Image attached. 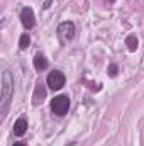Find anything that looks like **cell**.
I'll list each match as a JSON object with an SVG mask.
<instances>
[{"instance_id":"8fae6325","label":"cell","mask_w":144,"mask_h":146,"mask_svg":"<svg viewBox=\"0 0 144 146\" xmlns=\"http://www.w3.org/2000/svg\"><path fill=\"white\" fill-rule=\"evenodd\" d=\"M107 73H108V76H110V78H115V76H117V73H119V66H117L115 63H110V65H108V68H107Z\"/></svg>"},{"instance_id":"5bb4252c","label":"cell","mask_w":144,"mask_h":146,"mask_svg":"<svg viewBox=\"0 0 144 146\" xmlns=\"http://www.w3.org/2000/svg\"><path fill=\"white\" fill-rule=\"evenodd\" d=\"M105 2H108V3H114V2H115V0H105Z\"/></svg>"},{"instance_id":"ba28073f","label":"cell","mask_w":144,"mask_h":146,"mask_svg":"<svg viewBox=\"0 0 144 146\" xmlns=\"http://www.w3.org/2000/svg\"><path fill=\"white\" fill-rule=\"evenodd\" d=\"M44 99H46V88H44V85H42V83H37L36 90H34V97H32L34 106H39Z\"/></svg>"},{"instance_id":"52a82bcc","label":"cell","mask_w":144,"mask_h":146,"mask_svg":"<svg viewBox=\"0 0 144 146\" xmlns=\"http://www.w3.org/2000/svg\"><path fill=\"white\" fill-rule=\"evenodd\" d=\"M32 63H34V68H36L37 72H44L46 68H48V60H46V56L42 54V53H37L36 56H34V60H32Z\"/></svg>"},{"instance_id":"8992f818","label":"cell","mask_w":144,"mask_h":146,"mask_svg":"<svg viewBox=\"0 0 144 146\" xmlns=\"http://www.w3.org/2000/svg\"><path fill=\"white\" fill-rule=\"evenodd\" d=\"M27 119L26 117H19L15 122H14V134L15 136H24L27 133Z\"/></svg>"},{"instance_id":"4fadbf2b","label":"cell","mask_w":144,"mask_h":146,"mask_svg":"<svg viewBox=\"0 0 144 146\" xmlns=\"http://www.w3.org/2000/svg\"><path fill=\"white\" fill-rule=\"evenodd\" d=\"M12 146H26V145H24V143H14Z\"/></svg>"},{"instance_id":"7a4b0ae2","label":"cell","mask_w":144,"mask_h":146,"mask_svg":"<svg viewBox=\"0 0 144 146\" xmlns=\"http://www.w3.org/2000/svg\"><path fill=\"white\" fill-rule=\"evenodd\" d=\"M51 110L56 115H65L70 110V97L68 95H56L51 100Z\"/></svg>"},{"instance_id":"277c9868","label":"cell","mask_w":144,"mask_h":146,"mask_svg":"<svg viewBox=\"0 0 144 146\" xmlns=\"http://www.w3.org/2000/svg\"><path fill=\"white\" fill-rule=\"evenodd\" d=\"M58 37H59V41H61V44H66L68 41H71L73 37H75V24H73L71 21H65V22H61L59 26H58Z\"/></svg>"},{"instance_id":"30bf717a","label":"cell","mask_w":144,"mask_h":146,"mask_svg":"<svg viewBox=\"0 0 144 146\" xmlns=\"http://www.w3.org/2000/svg\"><path fill=\"white\" fill-rule=\"evenodd\" d=\"M29 44H31V36H29V33H24L22 36L19 37V48L22 51H26L29 48Z\"/></svg>"},{"instance_id":"7c38bea8","label":"cell","mask_w":144,"mask_h":146,"mask_svg":"<svg viewBox=\"0 0 144 146\" xmlns=\"http://www.w3.org/2000/svg\"><path fill=\"white\" fill-rule=\"evenodd\" d=\"M49 5H51V0H46L44 2V9H49Z\"/></svg>"},{"instance_id":"9c48e42d","label":"cell","mask_w":144,"mask_h":146,"mask_svg":"<svg viewBox=\"0 0 144 146\" xmlns=\"http://www.w3.org/2000/svg\"><path fill=\"white\" fill-rule=\"evenodd\" d=\"M126 46H127V49H129V51H136V49H137V46H139L137 37L134 36V34H129V36L126 37Z\"/></svg>"},{"instance_id":"6da1fadb","label":"cell","mask_w":144,"mask_h":146,"mask_svg":"<svg viewBox=\"0 0 144 146\" xmlns=\"http://www.w3.org/2000/svg\"><path fill=\"white\" fill-rule=\"evenodd\" d=\"M12 92H14V78H12V73L5 70L2 73V115H5V112L9 109Z\"/></svg>"},{"instance_id":"5b68a950","label":"cell","mask_w":144,"mask_h":146,"mask_svg":"<svg viewBox=\"0 0 144 146\" xmlns=\"http://www.w3.org/2000/svg\"><path fill=\"white\" fill-rule=\"evenodd\" d=\"M20 22H22V26L29 31V29H32L34 26H36V17H34V10L31 9V7H24L22 10H20Z\"/></svg>"},{"instance_id":"3957f363","label":"cell","mask_w":144,"mask_h":146,"mask_svg":"<svg viewBox=\"0 0 144 146\" xmlns=\"http://www.w3.org/2000/svg\"><path fill=\"white\" fill-rule=\"evenodd\" d=\"M46 83L51 90H61L66 83V76L65 73L59 72V70H53L51 73H48V78H46Z\"/></svg>"}]
</instances>
